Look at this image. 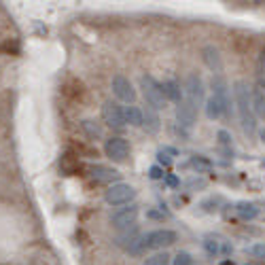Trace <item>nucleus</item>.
<instances>
[{"label": "nucleus", "instance_id": "nucleus-1", "mask_svg": "<svg viewBox=\"0 0 265 265\" xmlns=\"http://www.w3.org/2000/svg\"><path fill=\"white\" fill-rule=\"evenodd\" d=\"M234 94H236V104H238V114H240L242 130H244L246 136L252 138L254 132H257V119H254V112H252L248 85H246L244 81H238L234 85Z\"/></svg>", "mask_w": 265, "mask_h": 265}, {"label": "nucleus", "instance_id": "nucleus-2", "mask_svg": "<svg viewBox=\"0 0 265 265\" xmlns=\"http://www.w3.org/2000/svg\"><path fill=\"white\" fill-rule=\"evenodd\" d=\"M140 87H142V96H144L146 104L151 106L153 110H162L166 106V96L162 90V83H157L151 74H144L140 78Z\"/></svg>", "mask_w": 265, "mask_h": 265}, {"label": "nucleus", "instance_id": "nucleus-3", "mask_svg": "<svg viewBox=\"0 0 265 265\" xmlns=\"http://www.w3.org/2000/svg\"><path fill=\"white\" fill-rule=\"evenodd\" d=\"M134 198H136V189L132 187V184H126V182H114L104 193V200L108 202L110 206H126Z\"/></svg>", "mask_w": 265, "mask_h": 265}, {"label": "nucleus", "instance_id": "nucleus-4", "mask_svg": "<svg viewBox=\"0 0 265 265\" xmlns=\"http://www.w3.org/2000/svg\"><path fill=\"white\" fill-rule=\"evenodd\" d=\"M102 119L108 123L110 128L114 130H121L126 126V112H123L121 104L119 102H112V100H106L102 106Z\"/></svg>", "mask_w": 265, "mask_h": 265}, {"label": "nucleus", "instance_id": "nucleus-5", "mask_svg": "<svg viewBox=\"0 0 265 265\" xmlns=\"http://www.w3.org/2000/svg\"><path fill=\"white\" fill-rule=\"evenodd\" d=\"M104 153H106V157H110L112 162L121 164V162H126L128 155H130V144H128L126 138L114 136V138H108V140H106Z\"/></svg>", "mask_w": 265, "mask_h": 265}, {"label": "nucleus", "instance_id": "nucleus-6", "mask_svg": "<svg viewBox=\"0 0 265 265\" xmlns=\"http://www.w3.org/2000/svg\"><path fill=\"white\" fill-rule=\"evenodd\" d=\"M184 94H187V102L191 106H202V102H204V83H202L200 74L191 72L187 76V83H184Z\"/></svg>", "mask_w": 265, "mask_h": 265}, {"label": "nucleus", "instance_id": "nucleus-7", "mask_svg": "<svg viewBox=\"0 0 265 265\" xmlns=\"http://www.w3.org/2000/svg\"><path fill=\"white\" fill-rule=\"evenodd\" d=\"M136 218H138V206L128 204L126 208H119L117 212H112L110 225L117 227V229H130L136 223Z\"/></svg>", "mask_w": 265, "mask_h": 265}, {"label": "nucleus", "instance_id": "nucleus-8", "mask_svg": "<svg viewBox=\"0 0 265 265\" xmlns=\"http://www.w3.org/2000/svg\"><path fill=\"white\" fill-rule=\"evenodd\" d=\"M112 94L117 96L121 102H134L136 100V92H134V85L130 83V78H126L123 74H114L112 76Z\"/></svg>", "mask_w": 265, "mask_h": 265}, {"label": "nucleus", "instance_id": "nucleus-9", "mask_svg": "<svg viewBox=\"0 0 265 265\" xmlns=\"http://www.w3.org/2000/svg\"><path fill=\"white\" fill-rule=\"evenodd\" d=\"M210 85H212V96H214V98L220 102L225 114H229V110H232V100H229V85L225 81V76H220V74L212 76V83Z\"/></svg>", "mask_w": 265, "mask_h": 265}, {"label": "nucleus", "instance_id": "nucleus-10", "mask_svg": "<svg viewBox=\"0 0 265 265\" xmlns=\"http://www.w3.org/2000/svg\"><path fill=\"white\" fill-rule=\"evenodd\" d=\"M176 242V234L170 229H157V232L146 234V246L148 248H168Z\"/></svg>", "mask_w": 265, "mask_h": 265}, {"label": "nucleus", "instance_id": "nucleus-11", "mask_svg": "<svg viewBox=\"0 0 265 265\" xmlns=\"http://www.w3.org/2000/svg\"><path fill=\"white\" fill-rule=\"evenodd\" d=\"M196 117H198V108L191 106L187 100H182L178 106H176V119L182 128H191L196 123Z\"/></svg>", "mask_w": 265, "mask_h": 265}, {"label": "nucleus", "instance_id": "nucleus-12", "mask_svg": "<svg viewBox=\"0 0 265 265\" xmlns=\"http://www.w3.org/2000/svg\"><path fill=\"white\" fill-rule=\"evenodd\" d=\"M90 176L94 180H98V182H114V180H119V172L117 170H112V168H106V166H90Z\"/></svg>", "mask_w": 265, "mask_h": 265}, {"label": "nucleus", "instance_id": "nucleus-13", "mask_svg": "<svg viewBox=\"0 0 265 265\" xmlns=\"http://www.w3.org/2000/svg\"><path fill=\"white\" fill-rule=\"evenodd\" d=\"M202 58H204V64L212 70V72H218V70L223 68V62H220V53H218L216 47L206 45L204 49H202Z\"/></svg>", "mask_w": 265, "mask_h": 265}, {"label": "nucleus", "instance_id": "nucleus-14", "mask_svg": "<svg viewBox=\"0 0 265 265\" xmlns=\"http://www.w3.org/2000/svg\"><path fill=\"white\" fill-rule=\"evenodd\" d=\"M250 102H252L254 117H265V90H263V85H257L250 92Z\"/></svg>", "mask_w": 265, "mask_h": 265}, {"label": "nucleus", "instance_id": "nucleus-15", "mask_svg": "<svg viewBox=\"0 0 265 265\" xmlns=\"http://www.w3.org/2000/svg\"><path fill=\"white\" fill-rule=\"evenodd\" d=\"M162 90H164V96H166V100H170V102H176V104H180L182 102V94H180V85L172 81V78H168V81L162 83Z\"/></svg>", "mask_w": 265, "mask_h": 265}, {"label": "nucleus", "instance_id": "nucleus-16", "mask_svg": "<svg viewBox=\"0 0 265 265\" xmlns=\"http://www.w3.org/2000/svg\"><path fill=\"white\" fill-rule=\"evenodd\" d=\"M123 112H126V123H130V126L134 128L144 126V112L138 106H128V108H123Z\"/></svg>", "mask_w": 265, "mask_h": 265}, {"label": "nucleus", "instance_id": "nucleus-17", "mask_svg": "<svg viewBox=\"0 0 265 265\" xmlns=\"http://www.w3.org/2000/svg\"><path fill=\"white\" fill-rule=\"evenodd\" d=\"M236 212H238V216L244 218V220H252V218H257L259 214V208L250 204V202H240V204L236 206Z\"/></svg>", "mask_w": 265, "mask_h": 265}, {"label": "nucleus", "instance_id": "nucleus-18", "mask_svg": "<svg viewBox=\"0 0 265 265\" xmlns=\"http://www.w3.org/2000/svg\"><path fill=\"white\" fill-rule=\"evenodd\" d=\"M206 114H208V119H218L220 114H225L223 106H220V102L214 98V96H210L206 100Z\"/></svg>", "mask_w": 265, "mask_h": 265}, {"label": "nucleus", "instance_id": "nucleus-19", "mask_svg": "<svg viewBox=\"0 0 265 265\" xmlns=\"http://www.w3.org/2000/svg\"><path fill=\"white\" fill-rule=\"evenodd\" d=\"M81 128H83V132H85V134L90 136L92 140L102 138V128L98 126V123H94V121L87 119V121H83V123H81Z\"/></svg>", "mask_w": 265, "mask_h": 265}, {"label": "nucleus", "instance_id": "nucleus-20", "mask_svg": "<svg viewBox=\"0 0 265 265\" xmlns=\"http://www.w3.org/2000/svg\"><path fill=\"white\" fill-rule=\"evenodd\" d=\"M170 263V254L168 252H157L153 257H146L142 265H168Z\"/></svg>", "mask_w": 265, "mask_h": 265}, {"label": "nucleus", "instance_id": "nucleus-21", "mask_svg": "<svg viewBox=\"0 0 265 265\" xmlns=\"http://www.w3.org/2000/svg\"><path fill=\"white\" fill-rule=\"evenodd\" d=\"M144 126L148 128V132H157V130H159V117H157V110L146 108V123H144Z\"/></svg>", "mask_w": 265, "mask_h": 265}, {"label": "nucleus", "instance_id": "nucleus-22", "mask_svg": "<svg viewBox=\"0 0 265 265\" xmlns=\"http://www.w3.org/2000/svg\"><path fill=\"white\" fill-rule=\"evenodd\" d=\"M220 244H223V242H218V238H212V236H208L206 242H204L208 254H218L220 252Z\"/></svg>", "mask_w": 265, "mask_h": 265}, {"label": "nucleus", "instance_id": "nucleus-23", "mask_svg": "<svg viewBox=\"0 0 265 265\" xmlns=\"http://www.w3.org/2000/svg\"><path fill=\"white\" fill-rule=\"evenodd\" d=\"M191 166L196 168L198 172H200V170H210V168H212V164L208 162L206 157H202V155H196V157H193V159H191Z\"/></svg>", "mask_w": 265, "mask_h": 265}, {"label": "nucleus", "instance_id": "nucleus-24", "mask_svg": "<svg viewBox=\"0 0 265 265\" xmlns=\"http://www.w3.org/2000/svg\"><path fill=\"white\" fill-rule=\"evenodd\" d=\"M172 265H193V257L189 252H178L174 257V263Z\"/></svg>", "mask_w": 265, "mask_h": 265}, {"label": "nucleus", "instance_id": "nucleus-25", "mask_svg": "<svg viewBox=\"0 0 265 265\" xmlns=\"http://www.w3.org/2000/svg\"><path fill=\"white\" fill-rule=\"evenodd\" d=\"M218 140H220V146L227 148V153L232 151V136H229V132L220 130V132H218Z\"/></svg>", "mask_w": 265, "mask_h": 265}, {"label": "nucleus", "instance_id": "nucleus-26", "mask_svg": "<svg viewBox=\"0 0 265 265\" xmlns=\"http://www.w3.org/2000/svg\"><path fill=\"white\" fill-rule=\"evenodd\" d=\"M250 252H252L257 259H265V242L252 244V246H250Z\"/></svg>", "mask_w": 265, "mask_h": 265}, {"label": "nucleus", "instance_id": "nucleus-27", "mask_svg": "<svg viewBox=\"0 0 265 265\" xmlns=\"http://www.w3.org/2000/svg\"><path fill=\"white\" fill-rule=\"evenodd\" d=\"M148 176H151L153 180H157V178H166V174H164V170L159 166H153L151 170H148Z\"/></svg>", "mask_w": 265, "mask_h": 265}, {"label": "nucleus", "instance_id": "nucleus-28", "mask_svg": "<svg viewBox=\"0 0 265 265\" xmlns=\"http://www.w3.org/2000/svg\"><path fill=\"white\" fill-rule=\"evenodd\" d=\"M157 159H159V164H164V166H170V164H172V159L168 157L166 151H159V153H157Z\"/></svg>", "mask_w": 265, "mask_h": 265}, {"label": "nucleus", "instance_id": "nucleus-29", "mask_svg": "<svg viewBox=\"0 0 265 265\" xmlns=\"http://www.w3.org/2000/svg\"><path fill=\"white\" fill-rule=\"evenodd\" d=\"M166 182L170 184V187H178V178H176L174 174H166Z\"/></svg>", "mask_w": 265, "mask_h": 265}, {"label": "nucleus", "instance_id": "nucleus-30", "mask_svg": "<svg viewBox=\"0 0 265 265\" xmlns=\"http://www.w3.org/2000/svg\"><path fill=\"white\" fill-rule=\"evenodd\" d=\"M259 138H261V142H263V144H265V128H263V130H261V132H259Z\"/></svg>", "mask_w": 265, "mask_h": 265}, {"label": "nucleus", "instance_id": "nucleus-31", "mask_svg": "<svg viewBox=\"0 0 265 265\" xmlns=\"http://www.w3.org/2000/svg\"><path fill=\"white\" fill-rule=\"evenodd\" d=\"M223 265H232V263H223Z\"/></svg>", "mask_w": 265, "mask_h": 265}]
</instances>
